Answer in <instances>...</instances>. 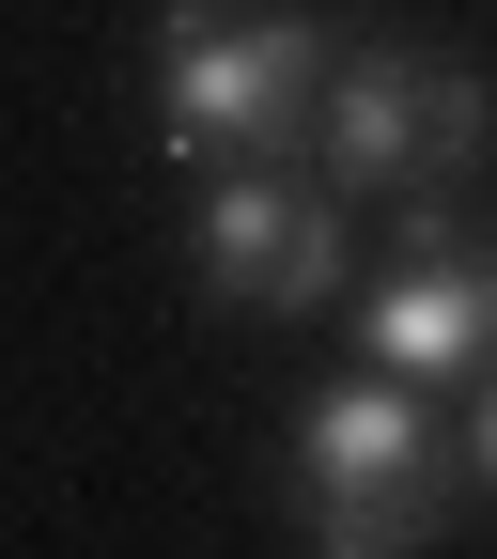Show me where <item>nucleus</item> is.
Wrapping results in <instances>:
<instances>
[{"mask_svg":"<svg viewBox=\"0 0 497 559\" xmlns=\"http://www.w3.org/2000/svg\"><path fill=\"white\" fill-rule=\"evenodd\" d=\"M451 419H436V389L419 373H342V389H311V419H296V544L311 559H404V544H436L451 528Z\"/></svg>","mask_w":497,"mask_h":559,"instance_id":"f257e3e1","label":"nucleus"},{"mask_svg":"<svg viewBox=\"0 0 497 559\" xmlns=\"http://www.w3.org/2000/svg\"><path fill=\"white\" fill-rule=\"evenodd\" d=\"M327 62H342V32L311 16V0H171L156 16V124H171L187 171L296 156Z\"/></svg>","mask_w":497,"mask_h":559,"instance_id":"f03ea898","label":"nucleus"},{"mask_svg":"<svg viewBox=\"0 0 497 559\" xmlns=\"http://www.w3.org/2000/svg\"><path fill=\"white\" fill-rule=\"evenodd\" d=\"M296 156H311L342 202L466 187V171L497 156V79H482V62H451V47L374 32V47H342V62H327V94H311V140H296Z\"/></svg>","mask_w":497,"mask_h":559,"instance_id":"7ed1b4c3","label":"nucleus"},{"mask_svg":"<svg viewBox=\"0 0 497 559\" xmlns=\"http://www.w3.org/2000/svg\"><path fill=\"white\" fill-rule=\"evenodd\" d=\"M342 264H358V202H342L311 156L202 171V218H187L202 311H342Z\"/></svg>","mask_w":497,"mask_h":559,"instance_id":"20e7f679","label":"nucleus"},{"mask_svg":"<svg viewBox=\"0 0 497 559\" xmlns=\"http://www.w3.org/2000/svg\"><path fill=\"white\" fill-rule=\"evenodd\" d=\"M374 373H419V389H466L497 358V234L451 218V187H404V264L374 296H342Z\"/></svg>","mask_w":497,"mask_h":559,"instance_id":"39448f33","label":"nucleus"},{"mask_svg":"<svg viewBox=\"0 0 497 559\" xmlns=\"http://www.w3.org/2000/svg\"><path fill=\"white\" fill-rule=\"evenodd\" d=\"M451 466H466V481H482V498H497V358H482V373H466V436H451Z\"/></svg>","mask_w":497,"mask_h":559,"instance_id":"423d86ee","label":"nucleus"}]
</instances>
